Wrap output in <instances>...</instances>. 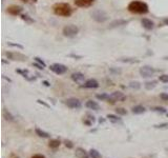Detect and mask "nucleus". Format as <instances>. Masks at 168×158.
I'll return each mask as SVG.
<instances>
[{
  "label": "nucleus",
  "instance_id": "nucleus-1",
  "mask_svg": "<svg viewBox=\"0 0 168 158\" xmlns=\"http://www.w3.org/2000/svg\"><path fill=\"white\" fill-rule=\"evenodd\" d=\"M127 9L130 13H134V14H146L148 13V5L143 1H131L128 4Z\"/></svg>",
  "mask_w": 168,
  "mask_h": 158
},
{
  "label": "nucleus",
  "instance_id": "nucleus-2",
  "mask_svg": "<svg viewBox=\"0 0 168 158\" xmlns=\"http://www.w3.org/2000/svg\"><path fill=\"white\" fill-rule=\"evenodd\" d=\"M53 9L56 15L62 16V17H68L73 13V9L68 3H56Z\"/></svg>",
  "mask_w": 168,
  "mask_h": 158
},
{
  "label": "nucleus",
  "instance_id": "nucleus-3",
  "mask_svg": "<svg viewBox=\"0 0 168 158\" xmlns=\"http://www.w3.org/2000/svg\"><path fill=\"white\" fill-rule=\"evenodd\" d=\"M79 32V29L77 28L76 25H66L64 29H63V34H64V36L66 37H69V38H73V37L77 36V34H78Z\"/></svg>",
  "mask_w": 168,
  "mask_h": 158
},
{
  "label": "nucleus",
  "instance_id": "nucleus-4",
  "mask_svg": "<svg viewBox=\"0 0 168 158\" xmlns=\"http://www.w3.org/2000/svg\"><path fill=\"white\" fill-rule=\"evenodd\" d=\"M92 17L94 18V19L97 21V22H104V21H106V20L108 19L107 14H106L104 11H100V10L93 12Z\"/></svg>",
  "mask_w": 168,
  "mask_h": 158
},
{
  "label": "nucleus",
  "instance_id": "nucleus-5",
  "mask_svg": "<svg viewBox=\"0 0 168 158\" xmlns=\"http://www.w3.org/2000/svg\"><path fill=\"white\" fill-rule=\"evenodd\" d=\"M50 71H53L55 74L58 75H62L67 72V68L64 65V64H61V63H54L50 66Z\"/></svg>",
  "mask_w": 168,
  "mask_h": 158
},
{
  "label": "nucleus",
  "instance_id": "nucleus-6",
  "mask_svg": "<svg viewBox=\"0 0 168 158\" xmlns=\"http://www.w3.org/2000/svg\"><path fill=\"white\" fill-rule=\"evenodd\" d=\"M156 71L153 66H149V65H145V66H142L140 69V74L141 76L144 77V78H149V77H153Z\"/></svg>",
  "mask_w": 168,
  "mask_h": 158
},
{
  "label": "nucleus",
  "instance_id": "nucleus-7",
  "mask_svg": "<svg viewBox=\"0 0 168 158\" xmlns=\"http://www.w3.org/2000/svg\"><path fill=\"white\" fill-rule=\"evenodd\" d=\"M125 98H126V96H125L123 93L121 92H114L111 93L110 95H109V98H108V102L110 101V102H116V101H123L125 100Z\"/></svg>",
  "mask_w": 168,
  "mask_h": 158
},
{
  "label": "nucleus",
  "instance_id": "nucleus-8",
  "mask_svg": "<svg viewBox=\"0 0 168 158\" xmlns=\"http://www.w3.org/2000/svg\"><path fill=\"white\" fill-rule=\"evenodd\" d=\"M65 104L71 109H80L81 108V102H80L79 99L77 98H68L65 100Z\"/></svg>",
  "mask_w": 168,
  "mask_h": 158
},
{
  "label": "nucleus",
  "instance_id": "nucleus-9",
  "mask_svg": "<svg viewBox=\"0 0 168 158\" xmlns=\"http://www.w3.org/2000/svg\"><path fill=\"white\" fill-rule=\"evenodd\" d=\"M95 0H75V4L79 7H88L93 3Z\"/></svg>",
  "mask_w": 168,
  "mask_h": 158
},
{
  "label": "nucleus",
  "instance_id": "nucleus-10",
  "mask_svg": "<svg viewBox=\"0 0 168 158\" xmlns=\"http://www.w3.org/2000/svg\"><path fill=\"white\" fill-rule=\"evenodd\" d=\"M84 88H87V89H97L99 88V84L96 79H88L84 82Z\"/></svg>",
  "mask_w": 168,
  "mask_h": 158
},
{
  "label": "nucleus",
  "instance_id": "nucleus-11",
  "mask_svg": "<svg viewBox=\"0 0 168 158\" xmlns=\"http://www.w3.org/2000/svg\"><path fill=\"white\" fill-rule=\"evenodd\" d=\"M6 56L13 60H26V56L20 54V53H6Z\"/></svg>",
  "mask_w": 168,
  "mask_h": 158
},
{
  "label": "nucleus",
  "instance_id": "nucleus-12",
  "mask_svg": "<svg viewBox=\"0 0 168 158\" xmlns=\"http://www.w3.org/2000/svg\"><path fill=\"white\" fill-rule=\"evenodd\" d=\"M71 79L77 84H83L85 81V76L82 73H74L71 74Z\"/></svg>",
  "mask_w": 168,
  "mask_h": 158
},
{
  "label": "nucleus",
  "instance_id": "nucleus-13",
  "mask_svg": "<svg viewBox=\"0 0 168 158\" xmlns=\"http://www.w3.org/2000/svg\"><path fill=\"white\" fill-rule=\"evenodd\" d=\"M75 155H76L78 158H88L89 157V153H87V152L82 148H77L76 151H75Z\"/></svg>",
  "mask_w": 168,
  "mask_h": 158
},
{
  "label": "nucleus",
  "instance_id": "nucleus-14",
  "mask_svg": "<svg viewBox=\"0 0 168 158\" xmlns=\"http://www.w3.org/2000/svg\"><path fill=\"white\" fill-rule=\"evenodd\" d=\"M142 25L144 29H146V30H153L154 28V23L153 21H151L150 19H147V18H144L142 19Z\"/></svg>",
  "mask_w": 168,
  "mask_h": 158
},
{
  "label": "nucleus",
  "instance_id": "nucleus-15",
  "mask_svg": "<svg viewBox=\"0 0 168 158\" xmlns=\"http://www.w3.org/2000/svg\"><path fill=\"white\" fill-rule=\"evenodd\" d=\"M86 108H88L89 110H94V111H99L100 110V106L98 104L96 101H93V100H88L86 103H85Z\"/></svg>",
  "mask_w": 168,
  "mask_h": 158
},
{
  "label": "nucleus",
  "instance_id": "nucleus-16",
  "mask_svg": "<svg viewBox=\"0 0 168 158\" xmlns=\"http://www.w3.org/2000/svg\"><path fill=\"white\" fill-rule=\"evenodd\" d=\"M22 11V9H21L20 7H17V5H12V7H9V10H7V12L10 13L11 15H18L20 14V12Z\"/></svg>",
  "mask_w": 168,
  "mask_h": 158
},
{
  "label": "nucleus",
  "instance_id": "nucleus-17",
  "mask_svg": "<svg viewBox=\"0 0 168 158\" xmlns=\"http://www.w3.org/2000/svg\"><path fill=\"white\" fill-rule=\"evenodd\" d=\"M35 132H36V134L39 136V137H42V138H50V135L49 133L44 132V131L40 130V129H38V128L35 129Z\"/></svg>",
  "mask_w": 168,
  "mask_h": 158
},
{
  "label": "nucleus",
  "instance_id": "nucleus-18",
  "mask_svg": "<svg viewBox=\"0 0 168 158\" xmlns=\"http://www.w3.org/2000/svg\"><path fill=\"white\" fill-rule=\"evenodd\" d=\"M144 112H145V108L142 106H136L132 108V113L134 114L139 115V114H143Z\"/></svg>",
  "mask_w": 168,
  "mask_h": 158
},
{
  "label": "nucleus",
  "instance_id": "nucleus-19",
  "mask_svg": "<svg viewBox=\"0 0 168 158\" xmlns=\"http://www.w3.org/2000/svg\"><path fill=\"white\" fill-rule=\"evenodd\" d=\"M107 118L109 119V121H111L113 124H121V118H119L118 116L113 114H109L107 115Z\"/></svg>",
  "mask_w": 168,
  "mask_h": 158
},
{
  "label": "nucleus",
  "instance_id": "nucleus-20",
  "mask_svg": "<svg viewBox=\"0 0 168 158\" xmlns=\"http://www.w3.org/2000/svg\"><path fill=\"white\" fill-rule=\"evenodd\" d=\"M89 157L90 158H102V155H101L97 150L92 149L89 151Z\"/></svg>",
  "mask_w": 168,
  "mask_h": 158
},
{
  "label": "nucleus",
  "instance_id": "nucleus-21",
  "mask_svg": "<svg viewBox=\"0 0 168 158\" xmlns=\"http://www.w3.org/2000/svg\"><path fill=\"white\" fill-rule=\"evenodd\" d=\"M125 23H127L126 20H116L111 23V28H114V26H119V25H123Z\"/></svg>",
  "mask_w": 168,
  "mask_h": 158
},
{
  "label": "nucleus",
  "instance_id": "nucleus-22",
  "mask_svg": "<svg viewBox=\"0 0 168 158\" xmlns=\"http://www.w3.org/2000/svg\"><path fill=\"white\" fill-rule=\"evenodd\" d=\"M156 85H157L156 81H148V82H146L144 87H145L147 90H151V89H153V88H156Z\"/></svg>",
  "mask_w": 168,
  "mask_h": 158
},
{
  "label": "nucleus",
  "instance_id": "nucleus-23",
  "mask_svg": "<svg viewBox=\"0 0 168 158\" xmlns=\"http://www.w3.org/2000/svg\"><path fill=\"white\" fill-rule=\"evenodd\" d=\"M49 146L50 147V148L56 149V148H58V147L60 146V141L59 140H56V139H54V140H50Z\"/></svg>",
  "mask_w": 168,
  "mask_h": 158
},
{
  "label": "nucleus",
  "instance_id": "nucleus-24",
  "mask_svg": "<svg viewBox=\"0 0 168 158\" xmlns=\"http://www.w3.org/2000/svg\"><path fill=\"white\" fill-rule=\"evenodd\" d=\"M98 99H100V100H102V101H107L108 100V98H109V95L107 94H99V95H97L96 96Z\"/></svg>",
  "mask_w": 168,
  "mask_h": 158
},
{
  "label": "nucleus",
  "instance_id": "nucleus-25",
  "mask_svg": "<svg viewBox=\"0 0 168 158\" xmlns=\"http://www.w3.org/2000/svg\"><path fill=\"white\" fill-rule=\"evenodd\" d=\"M129 87L131 88V89L138 90V89H140V88H141V84H139L138 81H132V82H130V84H129Z\"/></svg>",
  "mask_w": 168,
  "mask_h": 158
},
{
  "label": "nucleus",
  "instance_id": "nucleus-26",
  "mask_svg": "<svg viewBox=\"0 0 168 158\" xmlns=\"http://www.w3.org/2000/svg\"><path fill=\"white\" fill-rule=\"evenodd\" d=\"M116 112H117V114H118V115H122V116H124V115L127 114V111L123 108H118L116 110Z\"/></svg>",
  "mask_w": 168,
  "mask_h": 158
},
{
  "label": "nucleus",
  "instance_id": "nucleus-27",
  "mask_svg": "<svg viewBox=\"0 0 168 158\" xmlns=\"http://www.w3.org/2000/svg\"><path fill=\"white\" fill-rule=\"evenodd\" d=\"M151 110L154 112H159V113H166V109L161 108V106H156V108H153Z\"/></svg>",
  "mask_w": 168,
  "mask_h": 158
},
{
  "label": "nucleus",
  "instance_id": "nucleus-28",
  "mask_svg": "<svg viewBox=\"0 0 168 158\" xmlns=\"http://www.w3.org/2000/svg\"><path fill=\"white\" fill-rule=\"evenodd\" d=\"M159 80L161 82H164V84H168V75H161V76L159 77Z\"/></svg>",
  "mask_w": 168,
  "mask_h": 158
},
{
  "label": "nucleus",
  "instance_id": "nucleus-29",
  "mask_svg": "<svg viewBox=\"0 0 168 158\" xmlns=\"http://www.w3.org/2000/svg\"><path fill=\"white\" fill-rule=\"evenodd\" d=\"M153 128L156 129H168V122H165V124H156L153 125Z\"/></svg>",
  "mask_w": 168,
  "mask_h": 158
},
{
  "label": "nucleus",
  "instance_id": "nucleus-30",
  "mask_svg": "<svg viewBox=\"0 0 168 158\" xmlns=\"http://www.w3.org/2000/svg\"><path fill=\"white\" fill-rule=\"evenodd\" d=\"M160 97L165 101H168V93H162V94L160 95Z\"/></svg>",
  "mask_w": 168,
  "mask_h": 158
},
{
  "label": "nucleus",
  "instance_id": "nucleus-31",
  "mask_svg": "<svg viewBox=\"0 0 168 158\" xmlns=\"http://www.w3.org/2000/svg\"><path fill=\"white\" fill-rule=\"evenodd\" d=\"M35 60H36L37 62H39L40 64H41L42 66H45V63H44V62H43V61H42V60H40V58H35Z\"/></svg>",
  "mask_w": 168,
  "mask_h": 158
},
{
  "label": "nucleus",
  "instance_id": "nucleus-32",
  "mask_svg": "<svg viewBox=\"0 0 168 158\" xmlns=\"http://www.w3.org/2000/svg\"><path fill=\"white\" fill-rule=\"evenodd\" d=\"M32 158H45V157L41 154H36V155H34V156H32Z\"/></svg>",
  "mask_w": 168,
  "mask_h": 158
},
{
  "label": "nucleus",
  "instance_id": "nucleus-33",
  "mask_svg": "<svg viewBox=\"0 0 168 158\" xmlns=\"http://www.w3.org/2000/svg\"><path fill=\"white\" fill-rule=\"evenodd\" d=\"M164 23H165V25H168V18L164 19Z\"/></svg>",
  "mask_w": 168,
  "mask_h": 158
},
{
  "label": "nucleus",
  "instance_id": "nucleus-34",
  "mask_svg": "<svg viewBox=\"0 0 168 158\" xmlns=\"http://www.w3.org/2000/svg\"><path fill=\"white\" fill-rule=\"evenodd\" d=\"M22 1H28V0H22ZM32 1H36V0H32Z\"/></svg>",
  "mask_w": 168,
  "mask_h": 158
},
{
  "label": "nucleus",
  "instance_id": "nucleus-35",
  "mask_svg": "<svg viewBox=\"0 0 168 158\" xmlns=\"http://www.w3.org/2000/svg\"><path fill=\"white\" fill-rule=\"evenodd\" d=\"M167 116H168V114H167Z\"/></svg>",
  "mask_w": 168,
  "mask_h": 158
},
{
  "label": "nucleus",
  "instance_id": "nucleus-36",
  "mask_svg": "<svg viewBox=\"0 0 168 158\" xmlns=\"http://www.w3.org/2000/svg\"><path fill=\"white\" fill-rule=\"evenodd\" d=\"M167 89H168V88H167Z\"/></svg>",
  "mask_w": 168,
  "mask_h": 158
}]
</instances>
